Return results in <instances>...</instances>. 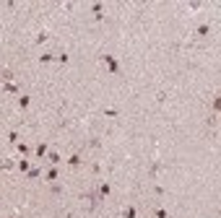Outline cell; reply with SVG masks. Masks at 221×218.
Wrapping results in <instances>:
<instances>
[{
	"instance_id": "6da1fadb",
	"label": "cell",
	"mask_w": 221,
	"mask_h": 218,
	"mask_svg": "<svg viewBox=\"0 0 221 218\" xmlns=\"http://www.w3.org/2000/svg\"><path fill=\"white\" fill-rule=\"evenodd\" d=\"M125 218H135V210H133V208H128V210H125Z\"/></svg>"
}]
</instances>
